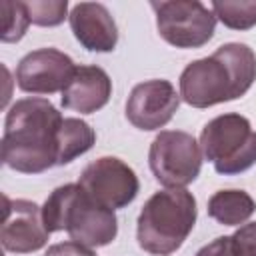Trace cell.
Returning a JSON list of instances; mask_svg holds the SVG:
<instances>
[{
  "mask_svg": "<svg viewBox=\"0 0 256 256\" xmlns=\"http://www.w3.org/2000/svg\"><path fill=\"white\" fill-rule=\"evenodd\" d=\"M62 120L46 98L16 100L6 114L2 162L22 174H40L56 166V134Z\"/></svg>",
  "mask_w": 256,
  "mask_h": 256,
  "instance_id": "cell-1",
  "label": "cell"
},
{
  "mask_svg": "<svg viewBox=\"0 0 256 256\" xmlns=\"http://www.w3.org/2000/svg\"><path fill=\"white\" fill-rule=\"evenodd\" d=\"M254 80V50L242 42H228L212 56L198 58L182 70L180 98L192 108H210L244 96Z\"/></svg>",
  "mask_w": 256,
  "mask_h": 256,
  "instance_id": "cell-2",
  "label": "cell"
},
{
  "mask_svg": "<svg viewBox=\"0 0 256 256\" xmlns=\"http://www.w3.org/2000/svg\"><path fill=\"white\" fill-rule=\"evenodd\" d=\"M42 220L50 234L66 230L70 240L88 248L106 246L118 234L114 210L96 204L80 184L54 188L42 206Z\"/></svg>",
  "mask_w": 256,
  "mask_h": 256,
  "instance_id": "cell-3",
  "label": "cell"
},
{
  "mask_svg": "<svg viewBox=\"0 0 256 256\" xmlns=\"http://www.w3.org/2000/svg\"><path fill=\"white\" fill-rule=\"evenodd\" d=\"M196 216V198L186 188L154 192L138 214V246L152 256L174 254L192 232Z\"/></svg>",
  "mask_w": 256,
  "mask_h": 256,
  "instance_id": "cell-4",
  "label": "cell"
},
{
  "mask_svg": "<svg viewBox=\"0 0 256 256\" xmlns=\"http://www.w3.org/2000/svg\"><path fill=\"white\" fill-rule=\"evenodd\" d=\"M198 144L218 174H240L256 164V130L242 114L228 112L212 118L202 128Z\"/></svg>",
  "mask_w": 256,
  "mask_h": 256,
  "instance_id": "cell-5",
  "label": "cell"
},
{
  "mask_svg": "<svg viewBox=\"0 0 256 256\" xmlns=\"http://www.w3.org/2000/svg\"><path fill=\"white\" fill-rule=\"evenodd\" d=\"M148 162L164 188H186L202 168V150L196 138L182 130H162L150 144Z\"/></svg>",
  "mask_w": 256,
  "mask_h": 256,
  "instance_id": "cell-6",
  "label": "cell"
},
{
  "mask_svg": "<svg viewBox=\"0 0 256 256\" xmlns=\"http://www.w3.org/2000/svg\"><path fill=\"white\" fill-rule=\"evenodd\" d=\"M150 6L156 12L158 34L174 48H200L214 36L216 16L198 0H164Z\"/></svg>",
  "mask_w": 256,
  "mask_h": 256,
  "instance_id": "cell-7",
  "label": "cell"
},
{
  "mask_svg": "<svg viewBox=\"0 0 256 256\" xmlns=\"http://www.w3.org/2000/svg\"><path fill=\"white\" fill-rule=\"evenodd\" d=\"M78 184L96 204L108 210L128 206L140 190L136 172L116 156H100L90 162L82 170Z\"/></svg>",
  "mask_w": 256,
  "mask_h": 256,
  "instance_id": "cell-8",
  "label": "cell"
},
{
  "mask_svg": "<svg viewBox=\"0 0 256 256\" xmlns=\"http://www.w3.org/2000/svg\"><path fill=\"white\" fill-rule=\"evenodd\" d=\"M74 60L58 48H38L28 52L16 66V84L28 94L62 92L76 72Z\"/></svg>",
  "mask_w": 256,
  "mask_h": 256,
  "instance_id": "cell-9",
  "label": "cell"
},
{
  "mask_svg": "<svg viewBox=\"0 0 256 256\" xmlns=\"http://www.w3.org/2000/svg\"><path fill=\"white\" fill-rule=\"evenodd\" d=\"M50 232L42 220V208L24 198L4 196V222L0 228V242L6 252L30 254L46 246Z\"/></svg>",
  "mask_w": 256,
  "mask_h": 256,
  "instance_id": "cell-10",
  "label": "cell"
},
{
  "mask_svg": "<svg viewBox=\"0 0 256 256\" xmlns=\"http://www.w3.org/2000/svg\"><path fill=\"white\" fill-rule=\"evenodd\" d=\"M180 106V94L172 82L156 78L132 88L126 102V118L138 130H158L166 126Z\"/></svg>",
  "mask_w": 256,
  "mask_h": 256,
  "instance_id": "cell-11",
  "label": "cell"
},
{
  "mask_svg": "<svg viewBox=\"0 0 256 256\" xmlns=\"http://www.w3.org/2000/svg\"><path fill=\"white\" fill-rule=\"evenodd\" d=\"M74 38L90 52H112L118 44V28L110 10L100 2H78L68 14Z\"/></svg>",
  "mask_w": 256,
  "mask_h": 256,
  "instance_id": "cell-12",
  "label": "cell"
},
{
  "mask_svg": "<svg viewBox=\"0 0 256 256\" xmlns=\"http://www.w3.org/2000/svg\"><path fill=\"white\" fill-rule=\"evenodd\" d=\"M112 80L100 66H78L68 86L62 90V106L80 114H94L108 104Z\"/></svg>",
  "mask_w": 256,
  "mask_h": 256,
  "instance_id": "cell-13",
  "label": "cell"
},
{
  "mask_svg": "<svg viewBox=\"0 0 256 256\" xmlns=\"http://www.w3.org/2000/svg\"><path fill=\"white\" fill-rule=\"evenodd\" d=\"M256 210L254 198L246 190H218L208 200V216L224 226L244 224Z\"/></svg>",
  "mask_w": 256,
  "mask_h": 256,
  "instance_id": "cell-14",
  "label": "cell"
},
{
  "mask_svg": "<svg viewBox=\"0 0 256 256\" xmlns=\"http://www.w3.org/2000/svg\"><path fill=\"white\" fill-rule=\"evenodd\" d=\"M96 142L94 128L80 118H64L56 134V166L70 164Z\"/></svg>",
  "mask_w": 256,
  "mask_h": 256,
  "instance_id": "cell-15",
  "label": "cell"
},
{
  "mask_svg": "<svg viewBox=\"0 0 256 256\" xmlns=\"http://www.w3.org/2000/svg\"><path fill=\"white\" fill-rule=\"evenodd\" d=\"M212 12L226 28L250 30L256 26V0H216L212 2Z\"/></svg>",
  "mask_w": 256,
  "mask_h": 256,
  "instance_id": "cell-16",
  "label": "cell"
},
{
  "mask_svg": "<svg viewBox=\"0 0 256 256\" xmlns=\"http://www.w3.org/2000/svg\"><path fill=\"white\" fill-rule=\"evenodd\" d=\"M0 12H2V32L0 40L2 42H18L28 30L30 24V14L26 8V2H16V0H2L0 2Z\"/></svg>",
  "mask_w": 256,
  "mask_h": 256,
  "instance_id": "cell-17",
  "label": "cell"
},
{
  "mask_svg": "<svg viewBox=\"0 0 256 256\" xmlns=\"http://www.w3.org/2000/svg\"><path fill=\"white\" fill-rule=\"evenodd\" d=\"M30 22L36 26H58L64 22L68 12L66 0H32L26 2Z\"/></svg>",
  "mask_w": 256,
  "mask_h": 256,
  "instance_id": "cell-18",
  "label": "cell"
},
{
  "mask_svg": "<svg viewBox=\"0 0 256 256\" xmlns=\"http://www.w3.org/2000/svg\"><path fill=\"white\" fill-rule=\"evenodd\" d=\"M232 240L240 256H256V222L240 226L232 234Z\"/></svg>",
  "mask_w": 256,
  "mask_h": 256,
  "instance_id": "cell-19",
  "label": "cell"
},
{
  "mask_svg": "<svg viewBox=\"0 0 256 256\" xmlns=\"http://www.w3.org/2000/svg\"><path fill=\"white\" fill-rule=\"evenodd\" d=\"M194 256H240L232 236H218L206 246H202Z\"/></svg>",
  "mask_w": 256,
  "mask_h": 256,
  "instance_id": "cell-20",
  "label": "cell"
},
{
  "mask_svg": "<svg viewBox=\"0 0 256 256\" xmlns=\"http://www.w3.org/2000/svg\"><path fill=\"white\" fill-rule=\"evenodd\" d=\"M44 256H96V254L92 248L82 246L74 240H68V242H60V244L50 246Z\"/></svg>",
  "mask_w": 256,
  "mask_h": 256,
  "instance_id": "cell-21",
  "label": "cell"
}]
</instances>
